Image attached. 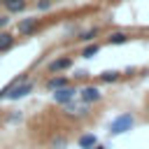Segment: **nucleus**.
Instances as JSON below:
<instances>
[{
	"mask_svg": "<svg viewBox=\"0 0 149 149\" xmlns=\"http://www.w3.org/2000/svg\"><path fill=\"white\" fill-rule=\"evenodd\" d=\"M147 114H149V102H147Z\"/></svg>",
	"mask_w": 149,
	"mask_h": 149,
	"instance_id": "nucleus-19",
	"label": "nucleus"
},
{
	"mask_svg": "<svg viewBox=\"0 0 149 149\" xmlns=\"http://www.w3.org/2000/svg\"><path fill=\"white\" fill-rule=\"evenodd\" d=\"M74 95H77V88L68 84V86H63V88H56V91L51 93V100L58 102V105H68V102L74 100Z\"/></svg>",
	"mask_w": 149,
	"mask_h": 149,
	"instance_id": "nucleus-4",
	"label": "nucleus"
},
{
	"mask_svg": "<svg viewBox=\"0 0 149 149\" xmlns=\"http://www.w3.org/2000/svg\"><path fill=\"white\" fill-rule=\"evenodd\" d=\"M7 14H23L26 9H28V0H2V5H0Z\"/></svg>",
	"mask_w": 149,
	"mask_h": 149,
	"instance_id": "nucleus-7",
	"label": "nucleus"
},
{
	"mask_svg": "<svg viewBox=\"0 0 149 149\" xmlns=\"http://www.w3.org/2000/svg\"><path fill=\"white\" fill-rule=\"evenodd\" d=\"M100 35V26H91V28H86V30H81V33H77V42L79 44H88V42H95V37Z\"/></svg>",
	"mask_w": 149,
	"mask_h": 149,
	"instance_id": "nucleus-8",
	"label": "nucleus"
},
{
	"mask_svg": "<svg viewBox=\"0 0 149 149\" xmlns=\"http://www.w3.org/2000/svg\"><path fill=\"white\" fill-rule=\"evenodd\" d=\"M33 88H35V81H33V79H23V81H16V84L7 91L5 98H9V100H21V98H26L28 93H33Z\"/></svg>",
	"mask_w": 149,
	"mask_h": 149,
	"instance_id": "nucleus-2",
	"label": "nucleus"
},
{
	"mask_svg": "<svg viewBox=\"0 0 149 149\" xmlns=\"http://www.w3.org/2000/svg\"><path fill=\"white\" fill-rule=\"evenodd\" d=\"M70 68H72V58H70V56H58V58L49 61L47 72H51V74H61V72H65V70H70Z\"/></svg>",
	"mask_w": 149,
	"mask_h": 149,
	"instance_id": "nucleus-5",
	"label": "nucleus"
},
{
	"mask_svg": "<svg viewBox=\"0 0 149 149\" xmlns=\"http://www.w3.org/2000/svg\"><path fill=\"white\" fill-rule=\"evenodd\" d=\"M51 2H54V5H56V2H65V0H51Z\"/></svg>",
	"mask_w": 149,
	"mask_h": 149,
	"instance_id": "nucleus-18",
	"label": "nucleus"
},
{
	"mask_svg": "<svg viewBox=\"0 0 149 149\" xmlns=\"http://www.w3.org/2000/svg\"><path fill=\"white\" fill-rule=\"evenodd\" d=\"M40 30H42V19H37V16H26V19H19V23H16V33L21 37H33Z\"/></svg>",
	"mask_w": 149,
	"mask_h": 149,
	"instance_id": "nucleus-1",
	"label": "nucleus"
},
{
	"mask_svg": "<svg viewBox=\"0 0 149 149\" xmlns=\"http://www.w3.org/2000/svg\"><path fill=\"white\" fill-rule=\"evenodd\" d=\"M79 93V98H81V102L84 105H91V102H98V100H102V93H100V88L98 86H93V84H88V86H84L81 91H77Z\"/></svg>",
	"mask_w": 149,
	"mask_h": 149,
	"instance_id": "nucleus-6",
	"label": "nucleus"
},
{
	"mask_svg": "<svg viewBox=\"0 0 149 149\" xmlns=\"http://www.w3.org/2000/svg\"><path fill=\"white\" fill-rule=\"evenodd\" d=\"M35 7H37V12H49L54 7V2L51 0H35Z\"/></svg>",
	"mask_w": 149,
	"mask_h": 149,
	"instance_id": "nucleus-15",
	"label": "nucleus"
},
{
	"mask_svg": "<svg viewBox=\"0 0 149 149\" xmlns=\"http://www.w3.org/2000/svg\"><path fill=\"white\" fill-rule=\"evenodd\" d=\"M14 44H16L14 33H12V30H0V54H5V51H9V49H14Z\"/></svg>",
	"mask_w": 149,
	"mask_h": 149,
	"instance_id": "nucleus-9",
	"label": "nucleus"
},
{
	"mask_svg": "<svg viewBox=\"0 0 149 149\" xmlns=\"http://www.w3.org/2000/svg\"><path fill=\"white\" fill-rule=\"evenodd\" d=\"M9 23H12V14H0V30H7L9 28Z\"/></svg>",
	"mask_w": 149,
	"mask_h": 149,
	"instance_id": "nucleus-16",
	"label": "nucleus"
},
{
	"mask_svg": "<svg viewBox=\"0 0 149 149\" xmlns=\"http://www.w3.org/2000/svg\"><path fill=\"white\" fill-rule=\"evenodd\" d=\"M98 79H100V81H105V84H114V81H119V79H121V72H119V70H105V72H100V74H98Z\"/></svg>",
	"mask_w": 149,
	"mask_h": 149,
	"instance_id": "nucleus-12",
	"label": "nucleus"
},
{
	"mask_svg": "<svg viewBox=\"0 0 149 149\" xmlns=\"http://www.w3.org/2000/svg\"><path fill=\"white\" fill-rule=\"evenodd\" d=\"M91 149H107V147H102V144H95V147H91Z\"/></svg>",
	"mask_w": 149,
	"mask_h": 149,
	"instance_id": "nucleus-17",
	"label": "nucleus"
},
{
	"mask_svg": "<svg viewBox=\"0 0 149 149\" xmlns=\"http://www.w3.org/2000/svg\"><path fill=\"white\" fill-rule=\"evenodd\" d=\"M133 123H135L133 114H119V116L109 123V133H112V135H121V133L130 130V128H133Z\"/></svg>",
	"mask_w": 149,
	"mask_h": 149,
	"instance_id": "nucleus-3",
	"label": "nucleus"
},
{
	"mask_svg": "<svg viewBox=\"0 0 149 149\" xmlns=\"http://www.w3.org/2000/svg\"><path fill=\"white\" fill-rule=\"evenodd\" d=\"M98 51H100V44H98V42H88V44H84V49H81V58H93Z\"/></svg>",
	"mask_w": 149,
	"mask_h": 149,
	"instance_id": "nucleus-13",
	"label": "nucleus"
},
{
	"mask_svg": "<svg viewBox=\"0 0 149 149\" xmlns=\"http://www.w3.org/2000/svg\"><path fill=\"white\" fill-rule=\"evenodd\" d=\"M128 40H130V35H128V33H123V30H116V33H109L105 42H107V44H126Z\"/></svg>",
	"mask_w": 149,
	"mask_h": 149,
	"instance_id": "nucleus-11",
	"label": "nucleus"
},
{
	"mask_svg": "<svg viewBox=\"0 0 149 149\" xmlns=\"http://www.w3.org/2000/svg\"><path fill=\"white\" fill-rule=\"evenodd\" d=\"M70 84V79L65 77V74H54V77H49L47 81H44V86L49 88V91H56V88H63V86H68Z\"/></svg>",
	"mask_w": 149,
	"mask_h": 149,
	"instance_id": "nucleus-10",
	"label": "nucleus"
},
{
	"mask_svg": "<svg viewBox=\"0 0 149 149\" xmlns=\"http://www.w3.org/2000/svg\"><path fill=\"white\" fill-rule=\"evenodd\" d=\"M0 5H2V0H0Z\"/></svg>",
	"mask_w": 149,
	"mask_h": 149,
	"instance_id": "nucleus-20",
	"label": "nucleus"
},
{
	"mask_svg": "<svg viewBox=\"0 0 149 149\" xmlns=\"http://www.w3.org/2000/svg\"><path fill=\"white\" fill-rule=\"evenodd\" d=\"M95 144H98V137H95L93 133H86V135L79 137V147H81V149H91V147H95Z\"/></svg>",
	"mask_w": 149,
	"mask_h": 149,
	"instance_id": "nucleus-14",
	"label": "nucleus"
}]
</instances>
